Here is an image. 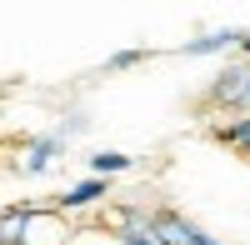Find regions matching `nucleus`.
I'll return each mask as SVG.
<instances>
[{"label": "nucleus", "instance_id": "f257e3e1", "mask_svg": "<svg viewBox=\"0 0 250 245\" xmlns=\"http://www.w3.org/2000/svg\"><path fill=\"white\" fill-rule=\"evenodd\" d=\"M200 105L210 110H230V115H250V60H230L220 75H210Z\"/></svg>", "mask_w": 250, "mask_h": 245}, {"label": "nucleus", "instance_id": "1a4fd4ad", "mask_svg": "<svg viewBox=\"0 0 250 245\" xmlns=\"http://www.w3.org/2000/svg\"><path fill=\"white\" fill-rule=\"evenodd\" d=\"M155 50L150 45H130V50H115V55H105L100 60V75H115V70H135V65H145Z\"/></svg>", "mask_w": 250, "mask_h": 245}, {"label": "nucleus", "instance_id": "6e6552de", "mask_svg": "<svg viewBox=\"0 0 250 245\" xmlns=\"http://www.w3.org/2000/svg\"><path fill=\"white\" fill-rule=\"evenodd\" d=\"M85 165H90L95 180H115L125 170H135V155H125V150H95V155H85Z\"/></svg>", "mask_w": 250, "mask_h": 245}, {"label": "nucleus", "instance_id": "9d476101", "mask_svg": "<svg viewBox=\"0 0 250 245\" xmlns=\"http://www.w3.org/2000/svg\"><path fill=\"white\" fill-rule=\"evenodd\" d=\"M25 205L30 200H15V205L0 210V245H20V225H25Z\"/></svg>", "mask_w": 250, "mask_h": 245}, {"label": "nucleus", "instance_id": "20e7f679", "mask_svg": "<svg viewBox=\"0 0 250 245\" xmlns=\"http://www.w3.org/2000/svg\"><path fill=\"white\" fill-rule=\"evenodd\" d=\"M110 190H115L110 180H95V175H85V180H75L70 190H60V195L50 200V205H55L60 215H70V210H90V205H100V200H105Z\"/></svg>", "mask_w": 250, "mask_h": 245}, {"label": "nucleus", "instance_id": "39448f33", "mask_svg": "<svg viewBox=\"0 0 250 245\" xmlns=\"http://www.w3.org/2000/svg\"><path fill=\"white\" fill-rule=\"evenodd\" d=\"M190 230H195V220H185L180 210H170V205H155V210H150V235H155V245H190Z\"/></svg>", "mask_w": 250, "mask_h": 245}, {"label": "nucleus", "instance_id": "f03ea898", "mask_svg": "<svg viewBox=\"0 0 250 245\" xmlns=\"http://www.w3.org/2000/svg\"><path fill=\"white\" fill-rule=\"evenodd\" d=\"M70 220L55 205H25V225H20V245H70Z\"/></svg>", "mask_w": 250, "mask_h": 245}, {"label": "nucleus", "instance_id": "423d86ee", "mask_svg": "<svg viewBox=\"0 0 250 245\" xmlns=\"http://www.w3.org/2000/svg\"><path fill=\"white\" fill-rule=\"evenodd\" d=\"M65 145H70V140H60L55 130H50V135H35L30 145H25V160H20V170H25V175H45L55 160L65 155Z\"/></svg>", "mask_w": 250, "mask_h": 245}, {"label": "nucleus", "instance_id": "0eeeda50", "mask_svg": "<svg viewBox=\"0 0 250 245\" xmlns=\"http://www.w3.org/2000/svg\"><path fill=\"white\" fill-rule=\"evenodd\" d=\"M225 150H235L240 160H250V115H230V120H220V125L210 130Z\"/></svg>", "mask_w": 250, "mask_h": 245}, {"label": "nucleus", "instance_id": "7ed1b4c3", "mask_svg": "<svg viewBox=\"0 0 250 245\" xmlns=\"http://www.w3.org/2000/svg\"><path fill=\"white\" fill-rule=\"evenodd\" d=\"M225 50H235L240 60H250V30H210V35H195V40H185V45H175V55H225Z\"/></svg>", "mask_w": 250, "mask_h": 245}]
</instances>
